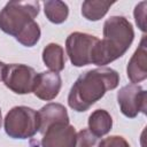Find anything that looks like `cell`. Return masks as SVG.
Listing matches in <instances>:
<instances>
[{
  "label": "cell",
  "mask_w": 147,
  "mask_h": 147,
  "mask_svg": "<svg viewBox=\"0 0 147 147\" xmlns=\"http://www.w3.org/2000/svg\"><path fill=\"white\" fill-rule=\"evenodd\" d=\"M119 83V74L108 67H100L83 72L74 83L68 95L69 107L83 113L99 101L107 91L115 90Z\"/></svg>",
  "instance_id": "1"
},
{
  "label": "cell",
  "mask_w": 147,
  "mask_h": 147,
  "mask_svg": "<svg viewBox=\"0 0 147 147\" xmlns=\"http://www.w3.org/2000/svg\"><path fill=\"white\" fill-rule=\"evenodd\" d=\"M134 39L132 24L124 16H110L103 23V39L99 40L94 64H106L123 56Z\"/></svg>",
  "instance_id": "2"
},
{
  "label": "cell",
  "mask_w": 147,
  "mask_h": 147,
  "mask_svg": "<svg viewBox=\"0 0 147 147\" xmlns=\"http://www.w3.org/2000/svg\"><path fill=\"white\" fill-rule=\"evenodd\" d=\"M39 1H9L0 10V30L16 37L38 16Z\"/></svg>",
  "instance_id": "3"
},
{
  "label": "cell",
  "mask_w": 147,
  "mask_h": 147,
  "mask_svg": "<svg viewBox=\"0 0 147 147\" xmlns=\"http://www.w3.org/2000/svg\"><path fill=\"white\" fill-rule=\"evenodd\" d=\"M3 127L13 139L32 138L40 129L38 111L26 106L13 107L5 117Z\"/></svg>",
  "instance_id": "4"
},
{
  "label": "cell",
  "mask_w": 147,
  "mask_h": 147,
  "mask_svg": "<svg viewBox=\"0 0 147 147\" xmlns=\"http://www.w3.org/2000/svg\"><path fill=\"white\" fill-rule=\"evenodd\" d=\"M99 38L85 32H72L67 37V55L75 67L94 64Z\"/></svg>",
  "instance_id": "5"
},
{
  "label": "cell",
  "mask_w": 147,
  "mask_h": 147,
  "mask_svg": "<svg viewBox=\"0 0 147 147\" xmlns=\"http://www.w3.org/2000/svg\"><path fill=\"white\" fill-rule=\"evenodd\" d=\"M37 72L26 64H6L2 82L10 91L16 94H29L33 91Z\"/></svg>",
  "instance_id": "6"
},
{
  "label": "cell",
  "mask_w": 147,
  "mask_h": 147,
  "mask_svg": "<svg viewBox=\"0 0 147 147\" xmlns=\"http://www.w3.org/2000/svg\"><path fill=\"white\" fill-rule=\"evenodd\" d=\"M117 102L121 113L127 118H134L138 114H146L147 92L138 84H129L117 92Z\"/></svg>",
  "instance_id": "7"
},
{
  "label": "cell",
  "mask_w": 147,
  "mask_h": 147,
  "mask_svg": "<svg viewBox=\"0 0 147 147\" xmlns=\"http://www.w3.org/2000/svg\"><path fill=\"white\" fill-rule=\"evenodd\" d=\"M77 133L70 123H55L42 133L41 147H76Z\"/></svg>",
  "instance_id": "8"
},
{
  "label": "cell",
  "mask_w": 147,
  "mask_h": 147,
  "mask_svg": "<svg viewBox=\"0 0 147 147\" xmlns=\"http://www.w3.org/2000/svg\"><path fill=\"white\" fill-rule=\"evenodd\" d=\"M61 86L62 79L57 72L42 71L37 74L32 92L40 100L51 101L59 95Z\"/></svg>",
  "instance_id": "9"
},
{
  "label": "cell",
  "mask_w": 147,
  "mask_h": 147,
  "mask_svg": "<svg viewBox=\"0 0 147 147\" xmlns=\"http://www.w3.org/2000/svg\"><path fill=\"white\" fill-rule=\"evenodd\" d=\"M127 78L131 80V84H137L147 78V42L146 36H142V39L127 62L126 67Z\"/></svg>",
  "instance_id": "10"
},
{
  "label": "cell",
  "mask_w": 147,
  "mask_h": 147,
  "mask_svg": "<svg viewBox=\"0 0 147 147\" xmlns=\"http://www.w3.org/2000/svg\"><path fill=\"white\" fill-rule=\"evenodd\" d=\"M39 119H40V129L39 132L42 134L45 130L55 124V123H70L68 111L65 107L61 103L49 102L40 108L38 111Z\"/></svg>",
  "instance_id": "11"
},
{
  "label": "cell",
  "mask_w": 147,
  "mask_h": 147,
  "mask_svg": "<svg viewBox=\"0 0 147 147\" xmlns=\"http://www.w3.org/2000/svg\"><path fill=\"white\" fill-rule=\"evenodd\" d=\"M42 61L45 65L53 72H60L65 65V55L62 46L55 42H51L42 49Z\"/></svg>",
  "instance_id": "12"
},
{
  "label": "cell",
  "mask_w": 147,
  "mask_h": 147,
  "mask_svg": "<svg viewBox=\"0 0 147 147\" xmlns=\"http://www.w3.org/2000/svg\"><path fill=\"white\" fill-rule=\"evenodd\" d=\"M87 124L88 130L98 138H101L110 132L113 127V118L107 110L96 109L90 115Z\"/></svg>",
  "instance_id": "13"
},
{
  "label": "cell",
  "mask_w": 147,
  "mask_h": 147,
  "mask_svg": "<svg viewBox=\"0 0 147 147\" xmlns=\"http://www.w3.org/2000/svg\"><path fill=\"white\" fill-rule=\"evenodd\" d=\"M114 1L105 0H86L82 3V15L84 18L91 22L101 20L114 5Z\"/></svg>",
  "instance_id": "14"
},
{
  "label": "cell",
  "mask_w": 147,
  "mask_h": 147,
  "mask_svg": "<svg viewBox=\"0 0 147 147\" xmlns=\"http://www.w3.org/2000/svg\"><path fill=\"white\" fill-rule=\"evenodd\" d=\"M44 13L47 20L54 24H62L69 15V7L60 0H47L44 2Z\"/></svg>",
  "instance_id": "15"
},
{
  "label": "cell",
  "mask_w": 147,
  "mask_h": 147,
  "mask_svg": "<svg viewBox=\"0 0 147 147\" xmlns=\"http://www.w3.org/2000/svg\"><path fill=\"white\" fill-rule=\"evenodd\" d=\"M40 34H41V31H40L39 24L36 21H33L23 31H21L15 37V39L20 44H22L23 46H25V47H32V46H34L39 41Z\"/></svg>",
  "instance_id": "16"
},
{
  "label": "cell",
  "mask_w": 147,
  "mask_h": 147,
  "mask_svg": "<svg viewBox=\"0 0 147 147\" xmlns=\"http://www.w3.org/2000/svg\"><path fill=\"white\" fill-rule=\"evenodd\" d=\"M100 138L94 136L88 129H83L77 133L76 147H99Z\"/></svg>",
  "instance_id": "17"
},
{
  "label": "cell",
  "mask_w": 147,
  "mask_h": 147,
  "mask_svg": "<svg viewBox=\"0 0 147 147\" xmlns=\"http://www.w3.org/2000/svg\"><path fill=\"white\" fill-rule=\"evenodd\" d=\"M146 7H147V2L142 1L134 7V11H133L136 24L142 32H146V30H147V28H146Z\"/></svg>",
  "instance_id": "18"
},
{
  "label": "cell",
  "mask_w": 147,
  "mask_h": 147,
  "mask_svg": "<svg viewBox=\"0 0 147 147\" xmlns=\"http://www.w3.org/2000/svg\"><path fill=\"white\" fill-rule=\"evenodd\" d=\"M99 147H130V145L121 136H110L101 140Z\"/></svg>",
  "instance_id": "19"
},
{
  "label": "cell",
  "mask_w": 147,
  "mask_h": 147,
  "mask_svg": "<svg viewBox=\"0 0 147 147\" xmlns=\"http://www.w3.org/2000/svg\"><path fill=\"white\" fill-rule=\"evenodd\" d=\"M6 68V63L0 61V80H2V76H3V70Z\"/></svg>",
  "instance_id": "20"
},
{
  "label": "cell",
  "mask_w": 147,
  "mask_h": 147,
  "mask_svg": "<svg viewBox=\"0 0 147 147\" xmlns=\"http://www.w3.org/2000/svg\"><path fill=\"white\" fill-rule=\"evenodd\" d=\"M1 119L2 118H1V109H0V127H1Z\"/></svg>",
  "instance_id": "21"
}]
</instances>
